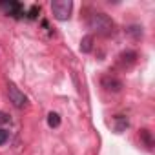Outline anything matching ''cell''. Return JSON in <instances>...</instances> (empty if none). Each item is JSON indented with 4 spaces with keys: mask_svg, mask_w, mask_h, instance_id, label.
Returning <instances> with one entry per match:
<instances>
[{
    "mask_svg": "<svg viewBox=\"0 0 155 155\" xmlns=\"http://www.w3.org/2000/svg\"><path fill=\"white\" fill-rule=\"evenodd\" d=\"M9 140V131L8 130H0V146H4Z\"/></svg>",
    "mask_w": 155,
    "mask_h": 155,
    "instance_id": "8",
    "label": "cell"
},
{
    "mask_svg": "<svg viewBox=\"0 0 155 155\" xmlns=\"http://www.w3.org/2000/svg\"><path fill=\"white\" fill-rule=\"evenodd\" d=\"M88 26H90V29H93V31H97L99 35H104V37L113 35L115 29H117L115 22L106 13H99V11L88 15Z\"/></svg>",
    "mask_w": 155,
    "mask_h": 155,
    "instance_id": "1",
    "label": "cell"
},
{
    "mask_svg": "<svg viewBox=\"0 0 155 155\" xmlns=\"http://www.w3.org/2000/svg\"><path fill=\"white\" fill-rule=\"evenodd\" d=\"M73 9V2L71 0H55L51 4V13L57 20H68Z\"/></svg>",
    "mask_w": 155,
    "mask_h": 155,
    "instance_id": "2",
    "label": "cell"
},
{
    "mask_svg": "<svg viewBox=\"0 0 155 155\" xmlns=\"http://www.w3.org/2000/svg\"><path fill=\"white\" fill-rule=\"evenodd\" d=\"M140 139H144L146 140V148H151V133L148 131V130H140Z\"/></svg>",
    "mask_w": 155,
    "mask_h": 155,
    "instance_id": "7",
    "label": "cell"
},
{
    "mask_svg": "<svg viewBox=\"0 0 155 155\" xmlns=\"http://www.w3.org/2000/svg\"><path fill=\"white\" fill-rule=\"evenodd\" d=\"M48 124H49L51 128H57V126L60 124V117H58L57 113H53V111H51V113L48 115Z\"/></svg>",
    "mask_w": 155,
    "mask_h": 155,
    "instance_id": "6",
    "label": "cell"
},
{
    "mask_svg": "<svg viewBox=\"0 0 155 155\" xmlns=\"http://www.w3.org/2000/svg\"><path fill=\"white\" fill-rule=\"evenodd\" d=\"M8 95H9V102L15 106V108H18V110H22V108H26L28 106V97L13 84V82H9L8 84Z\"/></svg>",
    "mask_w": 155,
    "mask_h": 155,
    "instance_id": "3",
    "label": "cell"
},
{
    "mask_svg": "<svg viewBox=\"0 0 155 155\" xmlns=\"http://www.w3.org/2000/svg\"><path fill=\"white\" fill-rule=\"evenodd\" d=\"M91 44H93V37L88 35V37L82 38V42H81V49H82L84 53H90V51H91Z\"/></svg>",
    "mask_w": 155,
    "mask_h": 155,
    "instance_id": "5",
    "label": "cell"
},
{
    "mask_svg": "<svg viewBox=\"0 0 155 155\" xmlns=\"http://www.w3.org/2000/svg\"><path fill=\"white\" fill-rule=\"evenodd\" d=\"M101 84H102V88L106 90V91H111V93H119L120 90H122V82L117 79L115 75H104L102 79H101Z\"/></svg>",
    "mask_w": 155,
    "mask_h": 155,
    "instance_id": "4",
    "label": "cell"
},
{
    "mask_svg": "<svg viewBox=\"0 0 155 155\" xmlns=\"http://www.w3.org/2000/svg\"><path fill=\"white\" fill-rule=\"evenodd\" d=\"M9 120V117L6 115V113H2V111H0V124H6Z\"/></svg>",
    "mask_w": 155,
    "mask_h": 155,
    "instance_id": "9",
    "label": "cell"
}]
</instances>
